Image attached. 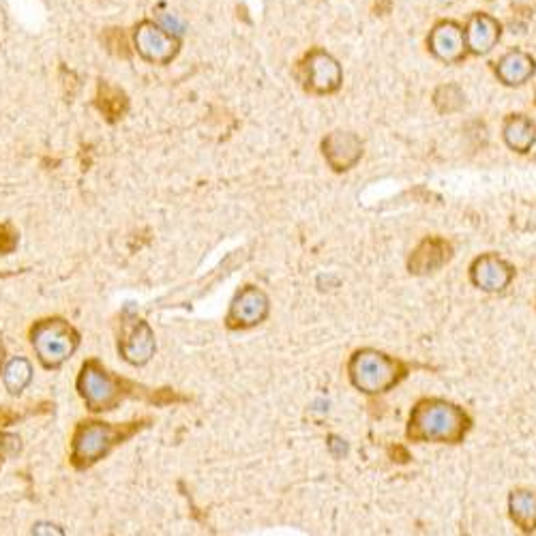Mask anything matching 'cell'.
<instances>
[{
	"label": "cell",
	"instance_id": "3",
	"mask_svg": "<svg viewBox=\"0 0 536 536\" xmlns=\"http://www.w3.org/2000/svg\"><path fill=\"white\" fill-rule=\"evenodd\" d=\"M472 427L470 416L446 399H423L414 406L408 423V438L416 442L457 444Z\"/></svg>",
	"mask_w": 536,
	"mask_h": 536
},
{
	"label": "cell",
	"instance_id": "2",
	"mask_svg": "<svg viewBox=\"0 0 536 536\" xmlns=\"http://www.w3.org/2000/svg\"><path fill=\"white\" fill-rule=\"evenodd\" d=\"M78 395L82 397L86 410L91 414H103L121 408L123 401L142 397L151 401V393L138 382H131L123 376L114 374L99 359H88L80 367L76 380Z\"/></svg>",
	"mask_w": 536,
	"mask_h": 536
},
{
	"label": "cell",
	"instance_id": "23",
	"mask_svg": "<svg viewBox=\"0 0 536 536\" xmlns=\"http://www.w3.org/2000/svg\"><path fill=\"white\" fill-rule=\"evenodd\" d=\"M155 22L161 24L163 28H166L168 33L176 35V37H183L185 31H187V26L185 22L176 16V13H168V11H159L157 9V16H155Z\"/></svg>",
	"mask_w": 536,
	"mask_h": 536
},
{
	"label": "cell",
	"instance_id": "13",
	"mask_svg": "<svg viewBox=\"0 0 536 536\" xmlns=\"http://www.w3.org/2000/svg\"><path fill=\"white\" fill-rule=\"evenodd\" d=\"M466 46L472 56H487L502 39V24L485 11H476L466 22Z\"/></svg>",
	"mask_w": 536,
	"mask_h": 536
},
{
	"label": "cell",
	"instance_id": "4",
	"mask_svg": "<svg viewBox=\"0 0 536 536\" xmlns=\"http://www.w3.org/2000/svg\"><path fill=\"white\" fill-rule=\"evenodd\" d=\"M28 339L43 369L50 371L61 369L82 344L80 331L61 316L37 320L28 331Z\"/></svg>",
	"mask_w": 536,
	"mask_h": 536
},
{
	"label": "cell",
	"instance_id": "19",
	"mask_svg": "<svg viewBox=\"0 0 536 536\" xmlns=\"http://www.w3.org/2000/svg\"><path fill=\"white\" fill-rule=\"evenodd\" d=\"M33 382V365L26 356H13V359L3 369V384L9 395H22L28 384Z\"/></svg>",
	"mask_w": 536,
	"mask_h": 536
},
{
	"label": "cell",
	"instance_id": "15",
	"mask_svg": "<svg viewBox=\"0 0 536 536\" xmlns=\"http://www.w3.org/2000/svg\"><path fill=\"white\" fill-rule=\"evenodd\" d=\"M451 258V245L442 241V238H425V241L414 249L410 258V273L425 275L431 271H438L442 264Z\"/></svg>",
	"mask_w": 536,
	"mask_h": 536
},
{
	"label": "cell",
	"instance_id": "16",
	"mask_svg": "<svg viewBox=\"0 0 536 536\" xmlns=\"http://www.w3.org/2000/svg\"><path fill=\"white\" fill-rule=\"evenodd\" d=\"M95 108L99 114L106 118L110 125L118 123L129 112V95L121 86H116L108 80L97 82V95H95Z\"/></svg>",
	"mask_w": 536,
	"mask_h": 536
},
{
	"label": "cell",
	"instance_id": "17",
	"mask_svg": "<svg viewBox=\"0 0 536 536\" xmlns=\"http://www.w3.org/2000/svg\"><path fill=\"white\" fill-rule=\"evenodd\" d=\"M502 136H504V142H506V146L511 148V151L526 155L536 142V127L528 116L511 114L504 121Z\"/></svg>",
	"mask_w": 536,
	"mask_h": 536
},
{
	"label": "cell",
	"instance_id": "8",
	"mask_svg": "<svg viewBox=\"0 0 536 536\" xmlns=\"http://www.w3.org/2000/svg\"><path fill=\"white\" fill-rule=\"evenodd\" d=\"M303 84L314 95H333L344 84V69L339 61L322 48L311 50L301 65Z\"/></svg>",
	"mask_w": 536,
	"mask_h": 536
},
{
	"label": "cell",
	"instance_id": "28",
	"mask_svg": "<svg viewBox=\"0 0 536 536\" xmlns=\"http://www.w3.org/2000/svg\"><path fill=\"white\" fill-rule=\"evenodd\" d=\"M3 461H5V455H3V451H0V468H3Z\"/></svg>",
	"mask_w": 536,
	"mask_h": 536
},
{
	"label": "cell",
	"instance_id": "7",
	"mask_svg": "<svg viewBox=\"0 0 536 536\" xmlns=\"http://www.w3.org/2000/svg\"><path fill=\"white\" fill-rule=\"evenodd\" d=\"M155 352L157 341L151 324L125 309L121 316V333H118V354L123 356L125 363L144 367L146 363H151Z\"/></svg>",
	"mask_w": 536,
	"mask_h": 536
},
{
	"label": "cell",
	"instance_id": "10",
	"mask_svg": "<svg viewBox=\"0 0 536 536\" xmlns=\"http://www.w3.org/2000/svg\"><path fill=\"white\" fill-rule=\"evenodd\" d=\"M429 52L446 65H459L468 56L464 26L455 20H442L429 31Z\"/></svg>",
	"mask_w": 536,
	"mask_h": 536
},
{
	"label": "cell",
	"instance_id": "25",
	"mask_svg": "<svg viewBox=\"0 0 536 536\" xmlns=\"http://www.w3.org/2000/svg\"><path fill=\"white\" fill-rule=\"evenodd\" d=\"M22 419V414H18L16 410H9V408H0V429L3 427H9L16 421Z\"/></svg>",
	"mask_w": 536,
	"mask_h": 536
},
{
	"label": "cell",
	"instance_id": "21",
	"mask_svg": "<svg viewBox=\"0 0 536 536\" xmlns=\"http://www.w3.org/2000/svg\"><path fill=\"white\" fill-rule=\"evenodd\" d=\"M103 43H106V48L116 56H123V58L131 56L133 48L129 46V39L121 28H108L106 35H103Z\"/></svg>",
	"mask_w": 536,
	"mask_h": 536
},
{
	"label": "cell",
	"instance_id": "14",
	"mask_svg": "<svg viewBox=\"0 0 536 536\" xmlns=\"http://www.w3.org/2000/svg\"><path fill=\"white\" fill-rule=\"evenodd\" d=\"M496 78L504 86H524L536 73V61L524 50H509L494 67Z\"/></svg>",
	"mask_w": 536,
	"mask_h": 536
},
{
	"label": "cell",
	"instance_id": "20",
	"mask_svg": "<svg viewBox=\"0 0 536 536\" xmlns=\"http://www.w3.org/2000/svg\"><path fill=\"white\" fill-rule=\"evenodd\" d=\"M464 91H461V88L457 84H444L440 86L436 95H434V103H436V108L440 112H457L459 108H464Z\"/></svg>",
	"mask_w": 536,
	"mask_h": 536
},
{
	"label": "cell",
	"instance_id": "18",
	"mask_svg": "<svg viewBox=\"0 0 536 536\" xmlns=\"http://www.w3.org/2000/svg\"><path fill=\"white\" fill-rule=\"evenodd\" d=\"M509 515L521 532H536V491L517 489L509 496Z\"/></svg>",
	"mask_w": 536,
	"mask_h": 536
},
{
	"label": "cell",
	"instance_id": "29",
	"mask_svg": "<svg viewBox=\"0 0 536 536\" xmlns=\"http://www.w3.org/2000/svg\"><path fill=\"white\" fill-rule=\"evenodd\" d=\"M487 3H489V0H487Z\"/></svg>",
	"mask_w": 536,
	"mask_h": 536
},
{
	"label": "cell",
	"instance_id": "26",
	"mask_svg": "<svg viewBox=\"0 0 536 536\" xmlns=\"http://www.w3.org/2000/svg\"><path fill=\"white\" fill-rule=\"evenodd\" d=\"M329 451L339 459V457H344L348 453V444L341 438H337V436H331L329 438Z\"/></svg>",
	"mask_w": 536,
	"mask_h": 536
},
{
	"label": "cell",
	"instance_id": "11",
	"mask_svg": "<svg viewBox=\"0 0 536 536\" xmlns=\"http://www.w3.org/2000/svg\"><path fill=\"white\" fill-rule=\"evenodd\" d=\"M322 153L335 172H346L361 161L363 142L356 133L333 131L322 140Z\"/></svg>",
	"mask_w": 536,
	"mask_h": 536
},
{
	"label": "cell",
	"instance_id": "27",
	"mask_svg": "<svg viewBox=\"0 0 536 536\" xmlns=\"http://www.w3.org/2000/svg\"><path fill=\"white\" fill-rule=\"evenodd\" d=\"M3 369H5V346L3 341H0V374H3Z\"/></svg>",
	"mask_w": 536,
	"mask_h": 536
},
{
	"label": "cell",
	"instance_id": "22",
	"mask_svg": "<svg viewBox=\"0 0 536 536\" xmlns=\"http://www.w3.org/2000/svg\"><path fill=\"white\" fill-rule=\"evenodd\" d=\"M20 234L13 228V223L3 221L0 223V256H11L13 251L18 249Z\"/></svg>",
	"mask_w": 536,
	"mask_h": 536
},
{
	"label": "cell",
	"instance_id": "6",
	"mask_svg": "<svg viewBox=\"0 0 536 536\" xmlns=\"http://www.w3.org/2000/svg\"><path fill=\"white\" fill-rule=\"evenodd\" d=\"M131 46L144 63L166 67L178 54H181L183 41L181 37L168 33L166 28L157 24L155 20H142L140 24H136V28H133Z\"/></svg>",
	"mask_w": 536,
	"mask_h": 536
},
{
	"label": "cell",
	"instance_id": "12",
	"mask_svg": "<svg viewBox=\"0 0 536 536\" xmlns=\"http://www.w3.org/2000/svg\"><path fill=\"white\" fill-rule=\"evenodd\" d=\"M513 266L498 258L496 253H485L476 258L470 266V279L476 288L483 292H502L513 281Z\"/></svg>",
	"mask_w": 536,
	"mask_h": 536
},
{
	"label": "cell",
	"instance_id": "5",
	"mask_svg": "<svg viewBox=\"0 0 536 536\" xmlns=\"http://www.w3.org/2000/svg\"><path fill=\"white\" fill-rule=\"evenodd\" d=\"M352 384L365 395H380L391 391L395 384L406 378L408 367L378 350H359L352 354L348 363Z\"/></svg>",
	"mask_w": 536,
	"mask_h": 536
},
{
	"label": "cell",
	"instance_id": "24",
	"mask_svg": "<svg viewBox=\"0 0 536 536\" xmlns=\"http://www.w3.org/2000/svg\"><path fill=\"white\" fill-rule=\"evenodd\" d=\"M0 451H3V455H18L22 451L20 436L3 434V431H0Z\"/></svg>",
	"mask_w": 536,
	"mask_h": 536
},
{
	"label": "cell",
	"instance_id": "1",
	"mask_svg": "<svg viewBox=\"0 0 536 536\" xmlns=\"http://www.w3.org/2000/svg\"><path fill=\"white\" fill-rule=\"evenodd\" d=\"M148 423H151L148 419H136L129 423H106L97 419L80 421L71 436V466L80 472L97 466L116 446L138 436L144 427H148Z\"/></svg>",
	"mask_w": 536,
	"mask_h": 536
},
{
	"label": "cell",
	"instance_id": "9",
	"mask_svg": "<svg viewBox=\"0 0 536 536\" xmlns=\"http://www.w3.org/2000/svg\"><path fill=\"white\" fill-rule=\"evenodd\" d=\"M271 311V301L264 290L258 286H245L238 290L230 303V311L226 316V326L230 331H245L262 324Z\"/></svg>",
	"mask_w": 536,
	"mask_h": 536
}]
</instances>
